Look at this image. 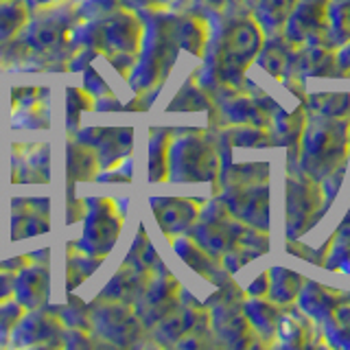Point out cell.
<instances>
[{"instance_id":"cell-1","label":"cell","mask_w":350,"mask_h":350,"mask_svg":"<svg viewBox=\"0 0 350 350\" xmlns=\"http://www.w3.org/2000/svg\"><path fill=\"white\" fill-rule=\"evenodd\" d=\"M77 0L36 9L20 36L0 51V70L68 72L75 55V31L81 25Z\"/></svg>"},{"instance_id":"cell-2","label":"cell","mask_w":350,"mask_h":350,"mask_svg":"<svg viewBox=\"0 0 350 350\" xmlns=\"http://www.w3.org/2000/svg\"><path fill=\"white\" fill-rule=\"evenodd\" d=\"M145 36V22L136 9L118 7L107 16L81 22L75 31V51L90 49L96 57L103 55L118 75L129 79L138 62Z\"/></svg>"},{"instance_id":"cell-3","label":"cell","mask_w":350,"mask_h":350,"mask_svg":"<svg viewBox=\"0 0 350 350\" xmlns=\"http://www.w3.org/2000/svg\"><path fill=\"white\" fill-rule=\"evenodd\" d=\"M138 14L145 22V36H142L134 72L127 81L136 92H149L158 90L164 77L173 68L178 51L182 49L180 16L162 9H147Z\"/></svg>"},{"instance_id":"cell-4","label":"cell","mask_w":350,"mask_h":350,"mask_svg":"<svg viewBox=\"0 0 350 350\" xmlns=\"http://www.w3.org/2000/svg\"><path fill=\"white\" fill-rule=\"evenodd\" d=\"M125 224V213L116 200L109 197H85L83 232L77 241V250L96 258L109 256Z\"/></svg>"},{"instance_id":"cell-5","label":"cell","mask_w":350,"mask_h":350,"mask_svg":"<svg viewBox=\"0 0 350 350\" xmlns=\"http://www.w3.org/2000/svg\"><path fill=\"white\" fill-rule=\"evenodd\" d=\"M90 320H92V335L101 344L112 346H136L138 339L145 333V324L134 309V304L103 300L96 295L90 302Z\"/></svg>"},{"instance_id":"cell-6","label":"cell","mask_w":350,"mask_h":350,"mask_svg":"<svg viewBox=\"0 0 350 350\" xmlns=\"http://www.w3.org/2000/svg\"><path fill=\"white\" fill-rule=\"evenodd\" d=\"M217 169V153L202 134L171 138L169 145V178L173 182L211 180Z\"/></svg>"},{"instance_id":"cell-7","label":"cell","mask_w":350,"mask_h":350,"mask_svg":"<svg viewBox=\"0 0 350 350\" xmlns=\"http://www.w3.org/2000/svg\"><path fill=\"white\" fill-rule=\"evenodd\" d=\"M66 326L51 306L31 309L20 317L14 333H11V348H64Z\"/></svg>"},{"instance_id":"cell-8","label":"cell","mask_w":350,"mask_h":350,"mask_svg":"<svg viewBox=\"0 0 350 350\" xmlns=\"http://www.w3.org/2000/svg\"><path fill=\"white\" fill-rule=\"evenodd\" d=\"M75 138L94 149L101 171H109L127 162L134 147V131L127 127H85L77 131Z\"/></svg>"},{"instance_id":"cell-9","label":"cell","mask_w":350,"mask_h":350,"mask_svg":"<svg viewBox=\"0 0 350 350\" xmlns=\"http://www.w3.org/2000/svg\"><path fill=\"white\" fill-rule=\"evenodd\" d=\"M180 293H182V287L171 273L164 271V267L156 271V276L149 280L147 289L142 291V295L134 304V309L140 317V322L145 324V328L151 331V328L180 302Z\"/></svg>"},{"instance_id":"cell-10","label":"cell","mask_w":350,"mask_h":350,"mask_svg":"<svg viewBox=\"0 0 350 350\" xmlns=\"http://www.w3.org/2000/svg\"><path fill=\"white\" fill-rule=\"evenodd\" d=\"M49 88L18 85L11 92V116L16 129H46L49 127Z\"/></svg>"},{"instance_id":"cell-11","label":"cell","mask_w":350,"mask_h":350,"mask_svg":"<svg viewBox=\"0 0 350 350\" xmlns=\"http://www.w3.org/2000/svg\"><path fill=\"white\" fill-rule=\"evenodd\" d=\"M51 230V202L46 197H16L11 202V239H29Z\"/></svg>"},{"instance_id":"cell-12","label":"cell","mask_w":350,"mask_h":350,"mask_svg":"<svg viewBox=\"0 0 350 350\" xmlns=\"http://www.w3.org/2000/svg\"><path fill=\"white\" fill-rule=\"evenodd\" d=\"M49 295H51L49 262L31 258L25 267L14 273V298L25 306L27 311L46 306Z\"/></svg>"},{"instance_id":"cell-13","label":"cell","mask_w":350,"mask_h":350,"mask_svg":"<svg viewBox=\"0 0 350 350\" xmlns=\"http://www.w3.org/2000/svg\"><path fill=\"white\" fill-rule=\"evenodd\" d=\"M49 180V142H14V184H46Z\"/></svg>"},{"instance_id":"cell-14","label":"cell","mask_w":350,"mask_h":350,"mask_svg":"<svg viewBox=\"0 0 350 350\" xmlns=\"http://www.w3.org/2000/svg\"><path fill=\"white\" fill-rule=\"evenodd\" d=\"M153 276H156V271L142 269L134 265V262L123 260V265H120V269L112 276V280L105 284L103 291L98 293V298L136 304V300L142 295V291L147 289V284Z\"/></svg>"},{"instance_id":"cell-15","label":"cell","mask_w":350,"mask_h":350,"mask_svg":"<svg viewBox=\"0 0 350 350\" xmlns=\"http://www.w3.org/2000/svg\"><path fill=\"white\" fill-rule=\"evenodd\" d=\"M153 215H156L164 234L175 237L193 228L197 215H200V204L193 200H175V197H153L151 200Z\"/></svg>"},{"instance_id":"cell-16","label":"cell","mask_w":350,"mask_h":350,"mask_svg":"<svg viewBox=\"0 0 350 350\" xmlns=\"http://www.w3.org/2000/svg\"><path fill=\"white\" fill-rule=\"evenodd\" d=\"M66 167H68V191L77 182H96V175L101 173L96 153L90 145H85L79 138L68 136V147H66Z\"/></svg>"},{"instance_id":"cell-17","label":"cell","mask_w":350,"mask_h":350,"mask_svg":"<svg viewBox=\"0 0 350 350\" xmlns=\"http://www.w3.org/2000/svg\"><path fill=\"white\" fill-rule=\"evenodd\" d=\"M31 16L29 0H0V46L14 42L29 25Z\"/></svg>"},{"instance_id":"cell-18","label":"cell","mask_w":350,"mask_h":350,"mask_svg":"<svg viewBox=\"0 0 350 350\" xmlns=\"http://www.w3.org/2000/svg\"><path fill=\"white\" fill-rule=\"evenodd\" d=\"M103 258H96L90 254H83L81 250H77L75 243L68 247V265H66V291L72 293L79 284H83L92 273L101 267Z\"/></svg>"},{"instance_id":"cell-19","label":"cell","mask_w":350,"mask_h":350,"mask_svg":"<svg viewBox=\"0 0 350 350\" xmlns=\"http://www.w3.org/2000/svg\"><path fill=\"white\" fill-rule=\"evenodd\" d=\"M169 145H171V131L151 129V140H149V180L151 182L169 180Z\"/></svg>"},{"instance_id":"cell-20","label":"cell","mask_w":350,"mask_h":350,"mask_svg":"<svg viewBox=\"0 0 350 350\" xmlns=\"http://www.w3.org/2000/svg\"><path fill=\"white\" fill-rule=\"evenodd\" d=\"M51 309L57 313L62 324L66 328H77V331H85L92 333V320H90V304L83 302L81 298L70 293V300L59 306H51Z\"/></svg>"},{"instance_id":"cell-21","label":"cell","mask_w":350,"mask_h":350,"mask_svg":"<svg viewBox=\"0 0 350 350\" xmlns=\"http://www.w3.org/2000/svg\"><path fill=\"white\" fill-rule=\"evenodd\" d=\"M94 96L85 88H68L66 90V129L68 136H75L79 131V116L81 112H92Z\"/></svg>"},{"instance_id":"cell-22","label":"cell","mask_w":350,"mask_h":350,"mask_svg":"<svg viewBox=\"0 0 350 350\" xmlns=\"http://www.w3.org/2000/svg\"><path fill=\"white\" fill-rule=\"evenodd\" d=\"M25 313L27 309L16 298H7L0 302V348L9 346L11 333H14L16 324L20 322V317Z\"/></svg>"},{"instance_id":"cell-23","label":"cell","mask_w":350,"mask_h":350,"mask_svg":"<svg viewBox=\"0 0 350 350\" xmlns=\"http://www.w3.org/2000/svg\"><path fill=\"white\" fill-rule=\"evenodd\" d=\"M184 3H189V0H120V5H123V7L136 9V11H147V9L169 11V9H175V7H182Z\"/></svg>"},{"instance_id":"cell-24","label":"cell","mask_w":350,"mask_h":350,"mask_svg":"<svg viewBox=\"0 0 350 350\" xmlns=\"http://www.w3.org/2000/svg\"><path fill=\"white\" fill-rule=\"evenodd\" d=\"M85 217V200H75L72 195H68V224L81 221Z\"/></svg>"},{"instance_id":"cell-25","label":"cell","mask_w":350,"mask_h":350,"mask_svg":"<svg viewBox=\"0 0 350 350\" xmlns=\"http://www.w3.org/2000/svg\"><path fill=\"white\" fill-rule=\"evenodd\" d=\"M14 298V273L0 271V302Z\"/></svg>"},{"instance_id":"cell-26","label":"cell","mask_w":350,"mask_h":350,"mask_svg":"<svg viewBox=\"0 0 350 350\" xmlns=\"http://www.w3.org/2000/svg\"><path fill=\"white\" fill-rule=\"evenodd\" d=\"M29 260H31V256H29V254H25V256H18V258H11V260H0V271L16 273V271H20L22 267H25Z\"/></svg>"},{"instance_id":"cell-27","label":"cell","mask_w":350,"mask_h":350,"mask_svg":"<svg viewBox=\"0 0 350 350\" xmlns=\"http://www.w3.org/2000/svg\"><path fill=\"white\" fill-rule=\"evenodd\" d=\"M62 3H68V0H29L31 9H46V7H53V5H62Z\"/></svg>"}]
</instances>
